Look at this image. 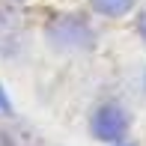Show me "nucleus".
I'll use <instances>...</instances> for the list:
<instances>
[{"instance_id":"obj_1","label":"nucleus","mask_w":146,"mask_h":146,"mask_svg":"<svg viewBox=\"0 0 146 146\" xmlns=\"http://www.w3.org/2000/svg\"><path fill=\"white\" fill-rule=\"evenodd\" d=\"M125 128H128V116H125L116 104H104V108H98L96 116H92V131H96V137H102V140H116V137L125 134Z\"/></svg>"},{"instance_id":"obj_2","label":"nucleus","mask_w":146,"mask_h":146,"mask_svg":"<svg viewBox=\"0 0 146 146\" xmlns=\"http://www.w3.org/2000/svg\"><path fill=\"white\" fill-rule=\"evenodd\" d=\"M90 3L96 6L98 12H104V15H125L134 0H90Z\"/></svg>"},{"instance_id":"obj_3","label":"nucleus","mask_w":146,"mask_h":146,"mask_svg":"<svg viewBox=\"0 0 146 146\" xmlns=\"http://www.w3.org/2000/svg\"><path fill=\"white\" fill-rule=\"evenodd\" d=\"M0 108H3V110H9V96L3 92V87H0Z\"/></svg>"},{"instance_id":"obj_4","label":"nucleus","mask_w":146,"mask_h":146,"mask_svg":"<svg viewBox=\"0 0 146 146\" xmlns=\"http://www.w3.org/2000/svg\"><path fill=\"white\" fill-rule=\"evenodd\" d=\"M140 33H143V39H146V15L140 18Z\"/></svg>"}]
</instances>
